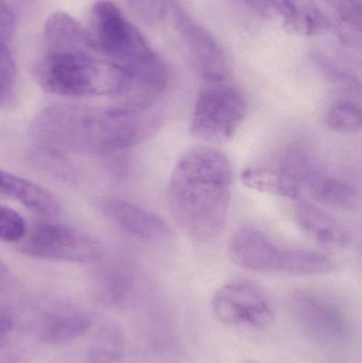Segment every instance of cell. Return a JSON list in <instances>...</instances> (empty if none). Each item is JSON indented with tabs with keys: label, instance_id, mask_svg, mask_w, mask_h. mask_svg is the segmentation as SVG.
Here are the masks:
<instances>
[{
	"label": "cell",
	"instance_id": "obj_14",
	"mask_svg": "<svg viewBox=\"0 0 362 363\" xmlns=\"http://www.w3.org/2000/svg\"><path fill=\"white\" fill-rule=\"evenodd\" d=\"M295 220L302 232L317 245L327 249H344L350 243V235L337 219L307 201L298 203Z\"/></svg>",
	"mask_w": 362,
	"mask_h": 363
},
{
	"label": "cell",
	"instance_id": "obj_18",
	"mask_svg": "<svg viewBox=\"0 0 362 363\" xmlns=\"http://www.w3.org/2000/svg\"><path fill=\"white\" fill-rule=\"evenodd\" d=\"M125 351V334L116 321L102 324L91 339L87 351V363H116Z\"/></svg>",
	"mask_w": 362,
	"mask_h": 363
},
{
	"label": "cell",
	"instance_id": "obj_13",
	"mask_svg": "<svg viewBox=\"0 0 362 363\" xmlns=\"http://www.w3.org/2000/svg\"><path fill=\"white\" fill-rule=\"evenodd\" d=\"M93 320L91 311L80 305L55 303L36 319V334L47 345H64L83 336L93 325Z\"/></svg>",
	"mask_w": 362,
	"mask_h": 363
},
{
	"label": "cell",
	"instance_id": "obj_20",
	"mask_svg": "<svg viewBox=\"0 0 362 363\" xmlns=\"http://www.w3.org/2000/svg\"><path fill=\"white\" fill-rule=\"evenodd\" d=\"M131 288L129 275L118 267L106 269L95 279V294L100 302L118 305L125 300Z\"/></svg>",
	"mask_w": 362,
	"mask_h": 363
},
{
	"label": "cell",
	"instance_id": "obj_24",
	"mask_svg": "<svg viewBox=\"0 0 362 363\" xmlns=\"http://www.w3.org/2000/svg\"><path fill=\"white\" fill-rule=\"evenodd\" d=\"M16 82V66L8 47H0V104L8 99Z\"/></svg>",
	"mask_w": 362,
	"mask_h": 363
},
{
	"label": "cell",
	"instance_id": "obj_23",
	"mask_svg": "<svg viewBox=\"0 0 362 363\" xmlns=\"http://www.w3.org/2000/svg\"><path fill=\"white\" fill-rule=\"evenodd\" d=\"M134 14L149 26L161 23L168 12V0H125Z\"/></svg>",
	"mask_w": 362,
	"mask_h": 363
},
{
	"label": "cell",
	"instance_id": "obj_31",
	"mask_svg": "<svg viewBox=\"0 0 362 363\" xmlns=\"http://www.w3.org/2000/svg\"><path fill=\"white\" fill-rule=\"evenodd\" d=\"M248 363H259V362H248Z\"/></svg>",
	"mask_w": 362,
	"mask_h": 363
},
{
	"label": "cell",
	"instance_id": "obj_10",
	"mask_svg": "<svg viewBox=\"0 0 362 363\" xmlns=\"http://www.w3.org/2000/svg\"><path fill=\"white\" fill-rule=\"evenodd\" d=\"M212 308L219 321L229 325L261 330L273 320V311L264 292L248 281H231L215 292Z\"/></svg>",
	"mask_w": 362,
	"mask_h": 363
},
{
	"label": "cell",
	"instance_id": "obj_4",
	"mask_svg": "<svg viewBox=\"0 0 362 363\" xmlns=\"http://www.w3.org/2000/svg\"><path fill=\"white\" fill-rule=\"evenodd\" d=\"M44 91L62 97L113 96L131 99L132 80L127 70L94 57L89 50H48L35 67Z\"/></svg>",
	"mask_w": 362,
	"mask_h": 363
},
{
	"label": "cell",
	"instance_id": "obj_12",
	"mask_svg": "<svg viewBox=\"0 0 362 363\" xmlns=\"http://www.w3.org/2000/svg\"><path fill=\"white\" fill-rule=\"evenodd\" d=\"M99 207L108 221L138 240L161 242L171 237V228L167 222L140 205L112 198L102 201Z\"/></svg>",
	"mask_w": 362,
	"mask_h": 363
},
{
	"label": "cell",
	"instance_id": "obj_5",
	"mask_svg": "<svg viewBox=\"0 0 362 363\" xmlns=\"http://www.w3.org/2000/svg\"><path fill=\"white\" fill-rule=\"evenodd\" d=\"M229 255L242 268L272 274H325L335 267L323 254L283 247L252 228H242L234 233L229 243Z\"/></svg>",
	"mask_w": 362,
	"mask_h": 363
},
{
	"label": "cell",
	"instance_id": "obj_2",
	"mask_svg": "<svg viewBox=\"0 0 362 363\" xmlns=\"http://www.w3.org/2000/svg\"><path fill=\"white\" fill-rule=\"evenodd\" d=\"M149 108L57 106L34 123V133L48 144L77 152L117 155L133 148L159 127Z\"/></svg>",
	"mask_w": 362,
	"mask_h": 363
},
{
	"label": "cell",
	"instance_id": "obj_17",
	"mask_svg": "<svg viewBox=\"0 0 362 363\" xmlns=\"http://www.w3.org/2000/svg\"><path fill=\"white\" fill-rule=\"evenodd\" d=\"M240 181L249 189L281 198L299 200L302 189L280 167L274 166H251L242 170Z\"/></svg>",
	"mask_w": 362,
	"mask_h": 363
},
{
	"label": "cell",
	"instance_id": "obj_28",
	"mask_svg": "<svg viewBox=\"0 0 362 363\" xmlns=\"http://www.w3.org/2000/svg\"><path fill=\"white\" fill-rule=\"evenodd\" d=\"M16 287L15 279L10 269L0 259V296H8Z\"/></svg>",
	"mask_w": 362,
	"mask_h": 363
},
{
	"label": "cell",
	"instance_id": "obj_16",
	"mask_svg": "<svg viewBox=\"0 0 362 363\" xmlns=\"http://www.w3.org/2000/svg\"><path fill=\"white\" fill-rule=\"evenodd\" d=\"M44 35L48 50H89L94 52L89 31L66 13H53L48 17L45 23Z\"/></svg>",
	"mask_w": 362,
	"mask_h": 363
},
{
	"label": "cell",
	"instance_id": "obj_26",
	"mask_svg": "<svg viewBox=\"0 0 362 363\" xmlns=\"http://www.w3.org/2000/svg\"><path fill=\"white\" fill-rule=\"evenodd\" d=\"M15 19L6 0H0V47H8L14 32Z\"/></svg>",
	"mask_w": 362,
	"mask_h": 363
},
{
	"label": "cell",
	"instance_id": "obj_11",
	"mask_svg": "<svg viewBox=\"0 0 362 363\" xmlns=\"http://www.w3.org/2000/svg\"><path fill=\"white\" fill-rule=\"evenodd\" d=\"M172 13L176 30L197 74L213 84L227 80L230 74L229 63L212 34L191 18L182 6L172 4Z\"/></svg>",
	"mask_w": 362,
	"mask_h": 363
},
{
	"label": "cell",
	"instance_id": "obj_27",
	"mask_svg": "<svg viewBox=\"0 0 362 363\" xmlns=\"http://www.w3.org/2000/svg\"><path fill=\"white\" fill-rule=\"evenodd\" d=\"M16 328L14 313L4 306H0V341L6 340Z\"/></svg>",
	"mask_w": 362,
	"mask_h": 363
},
{
	"label": "cell",
	"instance_id": "obj_29",
	"mask_svg": "<svg viewBox=\"0 0 362 363\" xmlns=\"http://www.w3.org/2000/svg\"><path fill=\"white\" fill-rule=\"evenodd\" d=\"M21 360L18 354L6 347H0V363H18Z\"/></svg>",
	"mask_w": 362,
	"mask_h": 363
},
{
	"label": "cell",
	"instance_id": "obj_22",
	"mask_svg": "<svg viewBox=\"0 0 362 363\" xmlns=\"http://www.w3.org/2000/svg\"><path fill=\"white\" fill-rule=\"evenodd\" d=\"M27 232L23 218L14 209L0 205V241L17 242Z\"/></svg>",
	"mask_w": 362,
	"mask_h": 363
},
{
	"label": "cell",
	"instance_id": "obj_3",
	"mask_svg": "<svg viewBox=\"0 0 362 363\" xmlns=\"http://www.w3.org/2000/svg\"><path fill=\"white\" fill-rule=\"evenodd\" d=\"M89 34L94 52L125 68L131 77V102L152 106L167 87V69L114 2L101 0L94 6Z\"/></svg>",
	"mask_w": 362,
	"mask_h": 363
},
{
	"label": "cell",
	"instance_id": "obj_30",
	"mask_svg": "<svg viewBox=\"0 0 362 363\" xmlns=\"http://www.w3.org/2000/svg\"><path fill=\"white\" fill-rule=\"evenodd\" d=\"M17 8H29L33 6L38 0H11Z\"/></svg>",
	"mask_w": 362,
	"mask_h": 363
},
{
	"label": "cell",
	"instance_id": "obj_19",
	"mask_svg": "<svg viewBox=\"0 0 362 363\" xmlns=\"http://www.w3.org/2000/svg\"><path fill=\"white\" fill-rule=\"evenodd\" d=\"M312 196L327 206L355 211L361 205V194L351 182L336 177L321 176L310 187Z\"/></svg>",
	"mask_w": 362,
	"mask_h": 363
},
{
	"label": "cell",
	"instance_id": "obj_15",
	"mask_svg": "<svg viewBox=\"0 0 362 363\" xmlns=\"http://www.w3.org/2000/svg\"><path fill=\"white\" fill-rule=\"evenodd\" d=\"M0 196L17 201L40 215L53 216L59 211V204L48 190L4 170H0Z\"/></svg>",
	"mask_w": 362,
	"mask_h": 363
},
{
	"label": "cell",
	"instance_id": "obj_6",
	"mask_svg": "<svg viewBox=\"0 0 362 363\" xmlns=\"http://www.w3.org/2000/svg\"><path fill=\"white\" fill-rule=\"evenodd\" d=\"M248 104L237 89L215 85L200 94L191 114L189 132L198 140L225 143L244 123Z\"/></svg>",
	"mask_w": 362,
	"mask_h": 363
},
{
	"label": "cell",
	"instance_id": "obj_8",
	"mask_svg": "<svg viewBox=\"0 0 362 363\" xmlns=\"http://www.w3.org/2000/svg\"><path fill=\"white\" fill-rule=\"evenodd\" d=\"M21 249L32 257L53 262H86L99 253L91 237L67 224L40 222L26 232Z\"/></svg>",
	"mask_w": 362,
	"mask_h": 363
},
{
	"label": "cell",
	"instance_id": "obj_9",
	"mask_svg": "<svg viewBox=\"0 0 362 363\" xmlns=\"http://www.w3.org/2000/svg\"><path fill=\"white\" fill-rule=\"evenodd\" d=\"M293 320L319 345H336L349 335V322L341 307L327 296L308 290H298L288 298Z\"/></svg>",
	"mask_w": 362,
	"mask_h": 363
},
{
	"label": "cell",
	"instance_id": "obj_25",
	"mask_svg": "<svg viewBox=\"0 0 362 363\" xmlns=\"http://www.w3.org/2000/svg\"><path fill=\"white\" fill-rule=\"evenodd\" d=\"M335 6L342 25L353 31L361 32L362 0H329Z\"/></svg>",
	"mask_w": 362,
	"mask_h": 363
},
{
	"label": "cell",
	"instance_id": "obj_1",
	"mask_svg": "<svg viewBox=\"0 0 362 363\" xmlns=\"http://www.w3.org/2000/svg\"><path fill=\"white\" fill-rule=\"evenodd\" d=\"M234 174L229 157L210 147H195L176 161L168 184V204L191 240L208 243L227 225Z\"/></svg>",
	"mask_w": 362,
	"mask_h": 363
},
{
	"label": "cell",
	"instance_id": "obj_21",
	"mask_svg": "<svg viewBox=\"0 0 362 363\" xmlns=\"http://www.w3.org/2000/svg\"><path fill=\"white\" fill-rule=\"evenodd\" d=\"M325 123L329 129L340 133L359 132L362 125L361 108L353 101L340 100L327 111Z\"/></svg>",
	"mask_w": 362,
	"mask_h": 363
},
{
	"label": "cell",
	"instance_id": "obj_7",
	"mask_svg": "<svg viewBox=\"0 0 362 363\" xmlns=\"http://www.w3.org/2000/svg\"><path fill=\"white\" fill-rule=\"evenodd\" d=\"M266 21L297 35L338 29L342 21L329 0H244Z\"/></svg>",
	"mask_w": 362,
	"mask_h": 363
}]
</instances>
